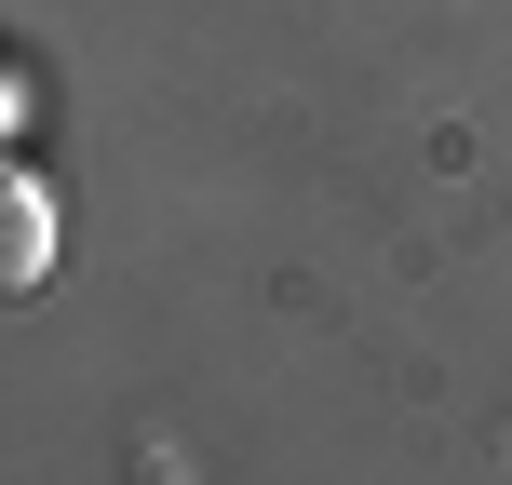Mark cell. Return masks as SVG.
Wrapping results in <instances>:
<instances>
[{"mask_svg":"<svg viewBox=\"0 0 512 485\" xmlns=\"http://www.w3.org/2000/svg\"><path fill=\"white\" fill-rule=\"evenodd\" d=\"M54 283V189L0 149V297H41Z\"/></svg>","mask_w":512,"mask_h":485,"instance_id":"cell-1","label":"cell"}]
</instances>
